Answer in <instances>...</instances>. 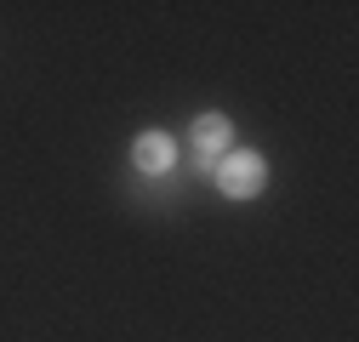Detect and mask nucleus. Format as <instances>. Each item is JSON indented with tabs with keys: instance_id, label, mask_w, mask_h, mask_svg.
<instances>
[{
	"instance_id": "obj_2",
	"label": "nucleus",
	"mask_w": 359,
	"mask_h": 342,
	"mask_svg": "<svg viewBox=\"0 0 359 342\" xmlns=\"http://www.w3.org/2000/svg\"><path fill=\"white\" fill-rule=\"evenodd\" d=\"M234 149V120L229 114H200L194 125H189V160H194V171L200 177H211V165Z\"/></svg>"
},
{
	"instance_id": "obj_1",
	"label": "nucleus",
	"mask_w": 359,
	"mask_h": 342,
	"mask_svg": "<svg viewBox=\"0 0 359 342\" xmlns=\"http://www.w3.org/2000/svg\"><path fill=\"white\" fill-rule=\"evenodd\" d=\"M211 183L229 194V200H257L262 183H268V160L251 154V149H229V154L211 165Z\"/></svg>"
},
{
	"instance_id": "obj_3",
	"label": "nucleus",
	"mask_w": 359,
	"mask_h": 342,
	"mask_svg": "<svg viewBox=\"0 0 359 342\" xmlns=\"http://www.w3.org/2000/svg\"><path fill=\"white\" fill-rule=\"evenodd\" d=\"M131 165L149 171V177H160V171L177 165V143L165 132H137V143H131Z\"/></svg>"
}]
</instances>
